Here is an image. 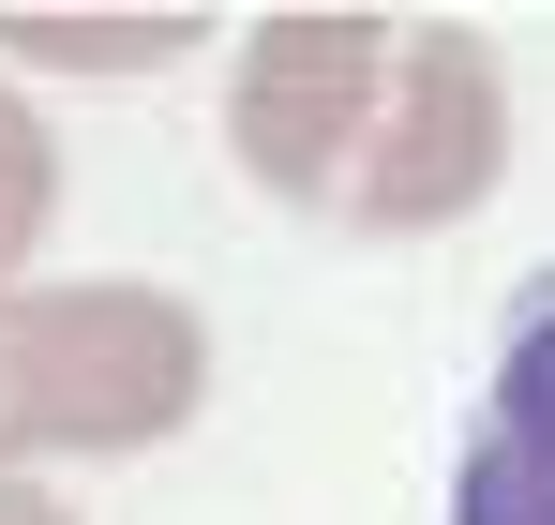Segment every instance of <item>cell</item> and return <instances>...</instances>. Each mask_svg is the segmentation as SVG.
Here are the masks:
<instances>
[{
	"mask_svg": "<svg viewBox=\"0 0 555 525\" xmlns=\"http://www.w3.org/2000/svg\"><path fill=\"white\" fill-rule=\"evenodd\" d=\"M225 151L300 226L436 241L511 166V76H495V46L465 15H346V0H300V15H256L241 30Z\"/></svg>",
	"mask_w": 555,
	"mask_h": 525,
	"instance_id": "1",
	"label": "cell"
},
{
	"mask_svg": "<svg viewBox=\"0 0 555 525\" xmlns=\"http://www.w3.org/2000/svg\"><path fill=\"white\" fill-rule=\"evenodd\" d=\"M210 406V331L166 285H0V465L166 450Z\"/></svg>",
	"mask_w": 555,
	"mask_h": 525,
	"instance_id": "2",
	"label": "cell"
},
{
	"mask_svg": "<svg viewBox=\"0 0 555 525\" xmlns=\"http://www.w3.org/2000/svg\"><path fill=\"white\" fill-rule=\"evenodd\" d=\"M451 525H555V270H526L495 316V360L451 450Z\"/></svg>",
	"mask_w": 555,
	"mask_h": 525,
	"instance_id": "3",
	"label": "cell"
},
{
	"mask_svg": "<svg viewBox=\"0 0 555 525\" xmlns=\"http://www.w3.org/2000/svg\"><path fill=\"white\" fill-rule=\"evenodd\" d=\"M46 210H61V136L30 120V90L0 76V285L30 270V241H46Z\"/></svg>",
	"mask_w": 555,
	"mask_h": 525,
	"instance_id": "4",
	"label": "cell"
},
{
	"mask_svg": "<svg viewBox=\"0 0 555 525\" xmlns=\"http://www.w3.org/2000/svg\"><path fill=\"white\" fill-rule=\"evenodd\" d=\"M0 46H15V61H105V76H120V61H181L195 15H120V30H105V15H15Z\"/></svg>",
	"mask_w": 555,
	"mask_h": 525,
	"instance_id": "5",
	"label": "cell"
},
{
	"mask_svg": "<svg viewBox=\"0 0 555 525\" xmlns=\"http://www.w3.org/2000/svg\"><path fill=\"white\" fill-rule=\"evenodd\" d=\"M0 525H76V511H61L46 481H15V465H0Z\"/></svg>",
	"mask_w": 555,
	"mask_h": 525,
	"instance_id": "6",
	"label": "cell"
}]
</instances>
